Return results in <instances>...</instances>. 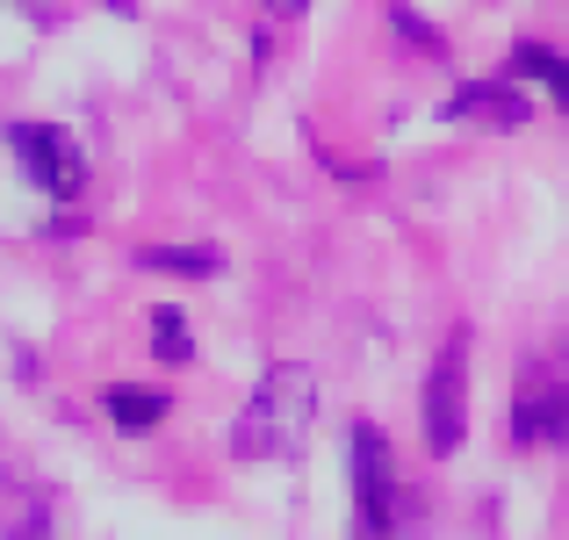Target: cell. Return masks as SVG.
Masks as SVG:
<instances>
[{"mask_svg":"<svg viewBox=\"0 0 569 540\" xmlns=\"http://www.w3.org/2000/svg\"><path fill=\"white\" fill-rule=\"evenodd\" d=\"M310 418H318V374L303 360H274L231 426V454L238 461H296L310 440Z\"/></svg>","mask_w":569,"mask_h":540,"instance_id":"cell-1","label":"cell"},{"mask_svg":"<svg viewBox=\"0 0 569 540\" xmlns=\"http://www.w3.org/2000/svg\"><path fill=\"white\" fill-rule=\"evenodd\" d=\"M512 440L519 447H562L569 440V339H548L527 353L512 382Z\"/></svg>","mask_w":569,"mask_h":540,"instance_id":"cell-3","label":"cell"},{"mask_svg":"<svg viewBox=\"0 0 569 540\" xmlns=\"http://www.w3.org/2000/svg\"><path fill=\"white\" fill-rule=\"evenodd\" d=\"M389 22H397V29H403V37H411V43H426V51H440V37H432V29L418 22L411 8H397V14H389Z\"/></svg>","mask_w":569,"mask_h":540,"instance_id":"cell-12","label":"cell"},{"mask_svg":"<svg viewBox=\"0 0 569 540\" xmlns=\"http://www.w3.org/2000/svg\"><path fill=\"white\" fill-rule=\"evenodd\" d=\"M8 152L22 159V173L37 180L51 202H72L87 188V152L72 144V130L58 123H8Z\"/></svg>","mask_w":569,"mask_h":540,"instance_id":"cell-4","label":"cell"},{"mask_svg":"<svg viewBox=\"0 0 569 540\" xmlns=\"http://www.w3.org/2000/svg\"><path fill=\"white\" fill-rule=\"evenodd\" d=\"M260 8H267V14H303L310 0H260Z\"/></svg>","mask_w":569,"mask_h":540,"instance_id":"cell-13","label":"cell"},{"mask_svg":"<svg viewBox=\"0 0 569 540\" xmlns=\"http://www.w3.org/2000/svg\"><path fill=\"white\" fill-rule=\"evenodd\" d=\"M152 353L167 360V368H181V360L194 353V339H188V318H181L173 303H159V310H152Z\"/></svg>","mask_w":569,"mask_h":540,"instance_id":"cell-11","label":"cell"},{"mask_svg":"<svg viewBox=\"0 0 569 540\" xmlns=\"http://www.w3.org/2000/svg\"><path fill=\"white\" fill-rule=\"evenodd\" d=\"M347 454H353V540H403L411 504H403L397 454H389L382 426H353Z\"/></svg>","mask_w":569,"mask_h":540,"instance_id":"cell-2","label":"cell"},{"mask_svg":"<svg viewBox=\"0 0 569 540\" xmlns=\"http://www.w3.org/2000/svg\"><path fill=\"white\" fill-rule=\"evenodd\" d=\"M447 123H483V130H519L533 116V101L519 94V80H469L440 101Z\"/></svg>","mask_w":569,"mask_h":540,"instance_id":"cell-6","label":"cell"},{"mask_svg":"<svg viewBox=\"0 0 569 540\" xmlns=\"http://www.w3.org/2000/svg\"><path fill=\"white\" fill-rule=\"evenodd\" d=\"M0 540H51V504L37 483L0 469Z\"/></svg>","mask_w":569,"mask_h":540,"instance_id":"cell-7","label":"cell"},{"mask_svg":"<svg viewBox=\"0 0 569 540\" xmlns=\"http://www.w3.org/2000/svg\"><path fill=\"white\" fill-rule=\"evenodd\" d=\"M512 72H519V80H541L548 94H556V109L569 116V58L562 51H548V43H519V51H512Z\"/></svg>","mask_w":569,"mask_h":540,"instance_id":"cell-9","label":"cell"},{"mask_svg":"<svg viewBox=\"0 0 569 540\" xmlns=\"http://www.w3.org/2000/svg\"><path fill=\"white\" fill-rule=\"evenodd\" d=\"M101 403H109V426L116 432H152L159 418H167V389H138V382L101 389Z\"/></svg>","mask_w":569,"mask_h":540,"instance_id":"cell-8","label":"cell"},{"mask_svg":"<svg viewBox=\"0 0 569 540\" xmlns=\"http://www.w3.org/2000/svg\"><path fill=\"white\" fill-rule=\"evenodd\" d=\"M138 267H152V274H223V252L217 246H144Z\"/></svg>","mask_w":569,"mask_h":540,"instance_id":"cell-10","label":"cell"},{"mask_svg":"<svg viewBox=\"0 0 569 540\" xmlns=\"http://www.w3.org/2000/svg\"><path fill=\"white\" fill-rule=\"evenodd\" d=\"M461 432H469V332L447 339L432 374H426V447L432 454H455Z\"/></svg>","mask_w":569,"mask_h":540,"instance_id":"cell-5","label":"cell"}]
</instances>
